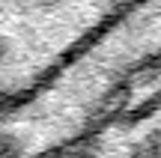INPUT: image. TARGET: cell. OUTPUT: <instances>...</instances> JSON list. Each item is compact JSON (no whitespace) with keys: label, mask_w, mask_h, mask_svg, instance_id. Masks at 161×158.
I'll return each instance as SVG.
<instances>
[{"label":"cell","mask_w":161,"mask_h":158,"mask_svg":"<svg viewBox=\"0 0 161 158\" xmlns=\"http://www.w3.org/2000/svg\"><path fill=\"white\" fill-rule=\"evenodd\" d=\"M158 95L161 6H119L30 99L0 117V158L78 152L104 125Z\"/></svg>","instance_id":"1"},{"label":"cell","mask_w":161,"mask_h":158,"mask_svg":"<svg viewBox=\"0 0 161 158\" xmlns=\"http://www.w3.org/2000/svg\"><path fill=\"white\" fill-rule=\"evenodd\" d=\"M116 9L114 3H0V117L30 99Z\"/></svg>","instance_id":"2"},{"label":"cell","mask_w":161,"mask_h":158,"mask_svg":"<svg viewBox=\"0 0 161 158\" xmlns=\"http://www.w3.org/2000/svg\"><path fill=\"white\" fill-rule=\"evenodd\" d=\"M75 158H161V95L104 125Z\"/></svg>","instance_id":"3"},{"label":"cell","mask_w":161,"mask_h":158,"mask_svg":"<svg viewBox=\"0 0 161 158\" xmlns=\"http://www.w3.org/2000/svg\"><path fill=\"white\" fill-rule=\"evenodd\" d=\"M60 158H75V152H69V155H60Z\"/></svg>","instance_id":"4"}]
</instances>
